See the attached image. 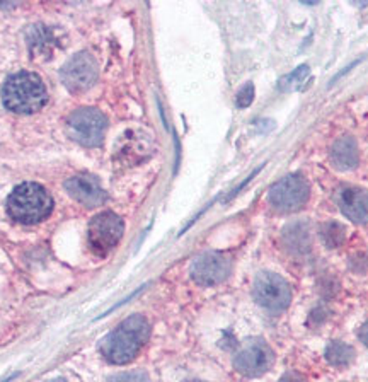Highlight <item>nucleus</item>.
Here are the masks:
<instances>
[{
  "instance_id": "nucleus-1",
  "label": "nucleus",
  "mask_w": 368,
  "mask_h": 382,
  "mask_svg": "<svg viewBox=\"0 0 368 382\" xmlns=\"http://www.w3.org/2000/svg\"><path fill=\"white\" fill-rule=\"evenodd\" d=\"M148 335V321L140 314L130 316L101 341V352L111 364L125 365L139 355Z\"/></svg>"
},
{
  "instance_id": "nucleus-2",
  "label": "nucleus",
  "mask_w": 368,
  "mask_h": 382,
  "mask_svg": "<svg viewBox=\"0 0 368 382\" xmlns=\"http://www.w3.org/2000/svg\"><path fill=\"white\" fill-rule=\"evenodd\" d=\"M4 106L19 115H31L48 103V92L42 77L33 72H18L2 87Z\"/></svg>"
},
{
  "instance_id": "nucleus-3",
  "label": "nucleus",
  "mask_w": 368,
  "mask_h": 382,
  "mask_svg": "<svg viewBox=\"0 0 368 382\" xmlns=\"http://www.w3.org/2000/svg\"><path fill=\"white\" fill-rule=\"evenodd\" d=\"M53 210V200L43 186L36 183H23L15 186L7 198V214L19 223L42 222Z\"/></svg>"
},
{
  "instance_id": "nucleus-4",
  "label": "nucleus",
  "mask_w": 368,
  "mask_h": 382,
  "mask_svg": "<svg viewBox=\"0 0 368 382\" xmlns=\"http://www.w3.org/2000/svg\"><path fill=\"white\" fill-rule=\"evenodd\" d=\"M106 128V116L98 109L80 108L67 118L68 137L84 147H98L103 144Z\"/></svg>"
},
{
  "instance_id": "nucleus-5",
  "label": "nucleus",
  "mask_w": 368,
  "mask_h": 382,
  "mask_svg": "<svg viewBox=\"0 0 368 382\" xmlns=\"http://www.w3.org/2000/svg\"><path fill=\"white\" fill-rule=\"evenodd\" d=\"M253 295L258 306L269 312H283L292 300V290H290L288 282L273 271H261L256 276Z\"/></svg>"
},
{
  "instance_id": "nucleus-6",
  "label": "nucleus",
  "mask_w": 368,
  "mask_h": 382,
  "mask_svg": "<svg viewBox=\"0 0 368 382\" xmlns=\"http://www.w3.org/2000/svg\"><path fill=\"white\" fill-rule=\"evenodd\" d=\"M310 197L309 183L300 174H288L269 188L268 202L274 210L283 214L302 209Z\"/></svg>"
},
{
  "instance_id": "nucleus-7",
  "label": "nucleus",
  "mask_w": 368,
  "mask_h": 382,
  "mask_svg": "<svg viewBox=\"0 0 368 382\" xmlns=\"http://www.w3.org/2000/svg\"><path fill=\"white\" fill-rule=\"evenodd\" d=\"M123 221L113 212L96 215L89 223V246L101 256L108 254L120 242L123 235Z\"/></svg>"
},
{
  "instance_id": "nucleus-8",
  "label": "nucleus",
  "mask_w": 368,
  "mask_h": 382,
  "mask_svg": "<svg viewBox=\"0 0 368 382\" xmlns=\"http://www.w3.org/2000/svg\"><path fill=\"white\" fill-rule=\"evenodd\" d=\"M274 362V353L266 341L253 338L246 341L241 352L234 357V367L239 374L248 377H260L269 371Z\"/></svg>"
},
{
  "instance_id": "nucleus-9",
  "label": "nucleus",
  "mask_w": 368,
  "mask_h": 382,
  "mask_svg": "<svg viewBox=\"0 0 368 382\" xmlns=\"http://www.w3.org/2000/svg\"><path fill=\"white\" fill-rule=\"evenodd\" d=\"M98 80V63L87 51L72 56L62 68V82L70 92H84Z\"/></svg>"
},
{
  "instance_id": "nucleus-10",
  "label": "nucleus",
  "mask_w": 368,
  "mask_h": 382,
  "mask_svg": "<svg viewBox=\"0 0 368 382\" xmlns=\"http://www.w3.org/2000/svg\"><path fill=\"white\" fill-rule=\"evenodd\" d=\"M230 273V259L222 253L208 251L195 258L191 265V278L198 285L212 287L224 282Z\"/></svg>"
},
{
  "instance_id": "nucleus-11",
  "label": "nucleus",
  "mask_w": 368,
  "mask_h": 382,
  "mask_svg": "<svg viewBox=\"0 0 368 382\" xmlns=\"http://www.w3.org/2000/svg\"><path fill=\"white\" fill-rule=\"evenodd\" d=\"M65 190L68 191L75 202L82 203L87 209H96L106 202V191L101 188L99 181L96 178L82 174V176L70 178L65 183Z\"/></svg>"
},
{
  "instance_id": "nucleus-12",
  "label": "nucleus",
  "mask_w": 368,
  "mask_h": 382,
  "mask_svg": "<svg viewBox=\"0 0 368 382\" xmlns=\"http://www.w3.org/2000/svg\"><path fill=\"white\" fill-rule=\"evenodd\" d=\"M338 205L345 217L355 223L368 222V191L358 186H343L338 191Z\"/></svg>"
},
{
  "instance_id": "nucleus-13",
  "label": "nucleus",
  "mask_w": 368,
  "mask_h": 382,
  "mask_svg": "<svg viewBox=\"0 0 368 382\" xmlns=\"http://www.w3.org/2000/svg\"><path fill=\"white\" fill-rule=\"evenodd\" d=\"M283 245L288 253L303 256L310 251V229L307 222H292L283 229Z\"/></svg>"
},
{
  "instance_id": "nucleus-14",
  "label": "nucleus",
  "mask_w": 368,
  "mask_h": 382,
  "mask_svg": "<svg viewBox=\"0 0 368 382\" xmlns=\"http://www.w3.org/2000/svg\"><path fill=\"white\" fill-rule=\"evenodd\" d=\"M331 161L333 166L339 171H350L358 166L360 154L357 140L353 137H341L334 142L331 149Z\"/></svg>"
},
{
  "instance_id": "nucleus-15",
  "label": "nucleus",
  "mask_w": 368,
  "mask_h": 382,
  "mask_svg": "<svg viewBox=\"0 0 368 382\" xmlns=\"http://www.w3.org/2000/svg\"><path fill=\"white\" fill-rule=\"evenodd\" d=\"M326 360L333 367H348L355 360V348L343 341H331L326 348Z\"/></svg>"
},
{
  "instance_id": "nucleus-16",
  "label": "nucleus",
  "mask_w": 368,
  "mask_h": 382,
  "mask_svg": "<svg viewBox=\"0 0 368 382\" xmlns=\"http://www.w3.org/2000/svg\"><path fill=\"white\" fill-rule=\"evenodd\" d=\"M319 238L327 249H336L346 241V227L336 221L324 222L319 227Z\"/></svg>"
},
{
  "instance_id": "nucleus-17",
  "label": "nucleus",
  "mask_w": 368,
  "mask_h": 382,
  "mask_svg": "<svg viewBox=\"0 0 368 382\" xmlns=\"http://www.w3.org/2000/svg\"><path fill=\"white\" fill-rule=\"evenodd\" d=\"M51 42H53V35L44 26H34L27 32V44H30L31 54L33 55H38L42 54L43 50H48V48L51 47Z\"/></svg>"
},
{
  "instance_id": "nucleus-18",
  "label": "nucleus",
  "mask_w": 368,
  "mask_h": 382,
  "mask_svg": "<svg viewBox=\"0 0 368 382\" xmlns=\"http://www.w3.org/2000/svg\"><path fill=\"white\" fill-rule=\"evenodd\" d=\"M309 74V67L307 65H302V67H298L297 70L292 72L290 75H286L285 79L280 80V89L281 91H288V89H292L293 85H298L303 82V77Z\"/></svg>"
},
{
  "instance_id": "nucleus-19",
  "label": "nucleus",
  "mask_w": 368,
  "mask_h": 382,
  "mask_svg": "<svg viewBox=\"0 0 368 382\" xmlns=\"http://www.w3.org/2000/svg\"><path fill=\"white\" fill-rule=\"evenodd\" d=\"M108 382H151V379L144 371H132L116 374V376L109 377Z\"/></svg>"
},
{
  "instance_id": "nucleus-20",
  "label": "nucleus",
  "mask_w": 368,
  "mask_h": 382,
  "mask_svg": "<svg viewBox=\"0 0 368 382\" xmlns=\"http://www.w3.org/2000/svg\"><path fill=\"white\" fill-rule=\"evenodd\" d=\"M254 99V85L248 82L244 87L241 89V92L237 94V106L239 108H248L250 106Z\"/></svg>"
},
{
  "instance_id": "nucleus-21",
  "label": "nucleus",
  "mask_w": 368,
  "mask_h": 382,
  "mask_svg": "<svg viewBox=\"0 0 368 382\" xmlns=\"http://www.w3.org/2000/svg\"><path fill=\"white\" fill-rule=\"evenodd\" d=\"M350 266L355 273H365L368 270V256L365 253H357L351 256Z\"/></svg>"
},
{
  "instance_id": "nucleus-22",
  "label": "nucleus",
  "mask_w": 368,
  "mask_h": 382,
  "mask_svg": "<svg viewBox=\"0 0 368 382\" xmlns=\"http://www.w3.org/2000/svg\"><path fill=\"white\" fill-rule=\"evenodd\" d=\"M280 382H307V381H305V377L302 376V374H298L295 371H290V372H286L285 376L281 377Z\"/></svg>"
},
{
  "instance_id": "nucleus-23",
  "label": "nucleus",
  "mask_w": 368,
  "mask_h": 382,
  "mask_svg": "<svg viewBox=\"0 0 368 382\" xmlns=\"http://www.w3.org/2000/svg\"><path fill=\"white\" fill-rule=\"evenodd\" d=\"M358 338L365 347H368V321L362 324V328L358 329Z\"/></svg>"
}]
</instances>
